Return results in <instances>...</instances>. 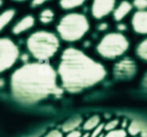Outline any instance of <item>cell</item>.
<instances>
[{"instance_id":"obj_1","label":"cell","mask_w":147,"mask_h":137,"mask_svg":"<svg viewBox=\"0 0 147 137\" xmlns=\"http://www.w3.org/2000/svg\"><path fill=\"white\" fill-rule=\"evenodd\" d=\"M13 97L23 103H36L62 90L57 85V73L45 62L27 63L17 68L11 77Z\"/></svg>"},{"instance_id":"obj_2","label":"cell","mask_w":147,"mask_h":137,"mask_svg":"<svg viewBox=\"0 0 147 137\" xmlns=\"http://www.w3.org/2000/svg\"><path fill=\"white\" fill-rule=\"evenodd\" d=\"M62 87L70 92H78L103 81L106 70L80 49L69 47L63 50L58 66Z\"/></svg>"},{"instance_id":"obj_3","label":"cell","mask_w":147,"mask_h":137,"mask_svg":"<svg viewBox=\"0 0 147 137\" xmlns=\"http://www.w3.org/2000/svg\"><path fill=\"white\" fill-rule=\"evenodd\" d=\"M59 40L54 33L40 30L27 40V48L39 62H44L55 56L59 49Z\"/></svg>"},{"instance_id":"obj_4","label":"cell","mask_w":147,"mask_h":137,"mask_svg":"<svg viewBox=\"0 0 147 137\" xmlns=\"http://www.w3.org/2000/svg\"><path fill=\"white\" fill-rule=\"evenodd\" d=\"M89 30V21L85 15L80 13H70L58 23L57 31L62 40L68 42L81 40Z\"/></svg>"},{"instance_id":"obj_5","label":"cell","mask_w":147,"mask_h":137,"mask_svg":"<svg viewBox=\"0 0 147 137\" xmlns=\"http://www.w3.org/2000/svg\"><path fill=\"white\" fill-rule=\"evenodd\" d=\"M129 47V41L119 32L107 33L103 36L97 46L100 56L106 59H115L123 55Z\"/></svg>"},{"instance_id":"obj_6","label":"cell","mask_w":147,"mask_h":137,"mask_svg":"<svg viewBox=\"0 0 147 137\" xmlns=\"http://www.w3.org/2000/svg\"><path fill=\"white\" fill-rule=\"evenodd\" d=\"M20 50L15 43L8 38H0V73L15 64Z\"/></svg>"},{"instance_id":"obj_7","label":"cell","mask_w":147,"mask_h":137,"mask_svg":"<svg viewBox=\"0 0 147 137\" xmlns=\"http://www.w3.org/2000/svg\"><path fill=\"white\" fill-rule=\"evenodd\" d=\"M113 73L117 79H130L136 73V63L131 58H125L115 64Z\"/></svg>"},{"instance_id":"obj_8","label":"cell","mask_w":147,"mask_h":137,"mask_svg":"<svg viewBox=\"0 0 147 137\" xmlns=\"http://www.w3.org/2000/svg\"><path fill=\"white\" fill-rule=\"evenodd\" d=\"M116 0H94L91 5V14L94 18L101 19L107 16L112 11H114Z\"/></svg>"},{"instance_id":"obj_9","label":"cell","mask_w":147,"mask_h":137,"mask_svg":"<svg viewBox=\"0 0 147 137\" xmlns=\"http://www.w3.org/2000/svg\"><path fill=\"white\" fill-rule=\"evenodd\" d=\"M132 27L136 33L147 34V11H138L132 17Z\"/></svg>"},{"instance_id":"obj_10","label":"cell","mask_w":147,"mask_h":137,"mask_svg":"<svg viewBox=\"0 0 147 137\" xmlns=\"http://www.w3.org/2000/svg\"><path fill=\"white\" fill-rule=\"evenodd\" d=\"M34 23H36V20H34V17L32 15H26L14 25L12 32L14 34H21V33L29 30L30 28H32L34 26Z\"/></svg>"},{"instance_id":"obj_11","label":"cell","mask_w":147,"mask_h":137,"mask_svg":"<svg viewBox=\"0 0 147 137\" xmlns=\"http://www.w3.org/2000/svg\"><path fill=\"white\" fill-rule=\"evenodd\" d=\"M132 10V4L127 1V0H123L120 3L117 5V8L114 9V13H113V16H114V19L116 21H120L123 20L125 17L131 12Z\"/></svg>"},{"instance_id":"obj_12","label":"cell","mask_w":147,"mask_h":137,"mask_svg":"<svg viewBox=\"0 0 147 137\" xmlns=\"http://www.w3.org/2000/svg\"><path fill=\"white\" fill-rule=\"evenodd\" d=\"M83 123V119L82 117L80 116H76L74 118H71L68 121H65V123L61 125V129L60 131L61 132H65V133H69V132H72V131H75L78 130V128Z\"/></svg>"},{"instance_id":"obj_13","label":"cell","mask_w":147,"mask_h":137,"mask_svg":"<svg viewBox=\"0 0 147 137\" xmlns=\"http://www.w3.org/2000/svg\"><path fill=\"white\" fill-rule=\"evenodd\" d=\"M101 123V118L98 115L91 116L90 118H88L87 120L83 123V130L86 132H91L94 129H96L99 124Z\"/></svg>"},{"instance_id":"obj_14","label":"cell","mask_w":147,"mask_h":137,"mask_svg":"<svg viewBox=\"0 0 147 137\" xmlns=\"http://www.w3.org/2000/svg\"><path fill=\"white\" fill-rule=\"evenodd\" d=\"M14 16H15V11L12 9L7 10V11H4L0 14V31L13 19Z\"/></svg>"},{"instance_id":"obj_15","label":"cell","mask_w":147,"mask_h":137,"mask_svg":"<svg viewBox=\"0 0 147 137\" xmlns=\"http://www.w3.org/2000/svg\"><path fill=\"white\" fill-rule=\"evenodd\" d=\"M86 0H60V7L63 10H71L82 5Z\"/></svg>"},{"instance_id":"obj_16","label":"cell","mask_w":147,"mask_h":137,"mask_svg":"<svg viewBox=\"0 0 147 137\" xmlns=\"http://www.w3.org/2000/svg\"><path fill=\"white\" fill-rule=\"evenodd\" d=\"M54 16H55V14H54V12L51 9H44V10L40 13L39 19H40V21L43 23V24H49L51 21H53Z\"/></svg>"},{"instance_id":"obj_17","label":"cell","mask_w":147,"mask_h":137,"mask_svg":"<svg viewBox=\"0 0 147 137\" xmlns=\"http://www.w3.org/2000/svg\"><path fill=\"white\" fill-rule=\"evenodd\" d=\"M136 55L144 61H147V39L142 41L136 47Z\"/></svg>"},{"instance_id":"obj_18","label":"cell","mask_w":147,"mask_h":137,"mask_svg":"<svg viewBox=\"0 0 147 137\" xmlns=\"http://www.w3.org/2000/svg\"><path fill=\"white\" fill-rule=\"evenodd\" d=\"M104 137H128V133L125 129H116L107 132Z\"/></svg>"},{"instance_id":"obj_19","label":"cell","mask_w":147,"mask_h":137,"mask_svg":"<svg viewBox=\"0 0 147 137\" xmlns=\"http://www.w3.org/2000/svg\"><path fill=\"white\" fill-rule=\"evenodd\" d=\"M118 124H119L118 119H112V120H110L109 122L104 123V132L107 133V132H111V131H113V130H116L117 126H118Z\"/></svg>"},{"instance_id":"obj_20","label":"cell","mask_w":147,"mask_h":137,"mask_svg":"<svg viewBox=\"0 0 147 137\" xmlns=\"http://www.w3.org/2000/svg\"><path fill=\"white\" fill-rule=\"evenodd\" d=\"M103 132H104V123H100V124L91 131L90 133V137H100L103 135Z\"/></svg>"},{"instance_id":"obj_21","label":"cell","mask_w":147,"mask_h":137,"mask_svg":"<svg viewBox=\"0 0 147 137\" xmlns=\"http://www.w3.org/2000/svg\"><path fill=\"white\" fill-rule=\"evenodd\" d=\"M133 5L139 11H145L147 9V0H133Z\"/></svg>"},{"instance_id":"obj_22","label":"cell","mask_w":147,"mask_h":137,"mask_svg":"<svg viewBox=\"0 0 147 137\" xmlns=\"http://www.w3.org/2000/svg\"><path fill=\"white\" fill-rule=\"evenodd\" d=\"M43 137H63V134L60 130H52Z\"/></svg>"},{"instance_id":"obj_23","label":"cell","mask_w":147,"mask_h":137,"mask_svg":"<svg viewBox=\"0 0 147 137\" xmlns=\"http://www.w3.org/2000/svg\"><path fill=\"white\" fill-rule=\"evenodd\" d=\"M83 133L81 131H78V130H75V131H72V132H69V133H67L65 137H82Z\"/></svg>"},{"instance_id":"obj_24","label":"cell","mask_w":147,"mask_h":137,"mask_svg":"<svg viewBox=\"0 0 147 137\" xmlns=\"http://www.w3.org/2000/svg\"><path fill=\"white\" fill-rule=\"evenodd\" d=\"M47 1H49V0H32L31 5H32V7H39V5L45 3V2H47Z\"/></svg>"},{"instance_id":"obj_25","label":"cell","mask_w":147,"mask_h":137,"mask_svg":"<svg viewBox=\"0 0 147 137\" xmlns=\"http://www.w3.org/2000/svg\"><path fill=\"white\" fill-rule=\"evenodd\" d=\"M82 137H90V133L89 132H86L82 135Z\"/></svg>"},{"instance_id":"obj_26","label":"cell","mask_w":147,"mask_h":137,"mask_svg":"<svg viewBox=\"0 0 147 137\" xmlns=\"http://www.w3.org/2000/svg\"><path fill=\"white\" fill-rule=\"evenodd\" d=\"M144 84L147 87V75H145V78H144Z\"/></svg>"},{"instance_id":"obj_27","label":"cell","mask_w":147,"mask_h":137,"mask_svg":"<svg viewBox=\"0 0 147 137\" xmlns=\"http://www.w3.org/2000/svg\"><path fill=\"white\" fill-rule=\"evenodd\" d=\"M123 26H125V25H119L118 28L119 29H126V27H123Z\"/></svg>"},{"instance_id":"obj_28","label":"cell","mask_w":147,"mask_h":137,"mask_svg":"<svg viewBox=\"0 0 147 137\" xmlns=\"http://www.w3.org/2000/svg\"><path fill=\"white\" fill-rule=\"evenodd\" d=\"M2 4H3V0H0V7H1Z\"/></svg>"},{"instance_id":"obj_29","label":"cell","mask_w":147,"mask_h":137,"mask_svg":"<svg viewBox=\"0 0 147 137\" xmlns=\"http://www.w3.org/2000/svg\"><path fill=\"white\" fill-rule=\"evenodd\" d=\"M15 1H25V0H15Z\"/></svg>"},{"instance_id":"obj_30","label":"cell","mask_w":147,"mask_h":137,"mask_svg":"<svg viewBox=\"0 0 147 137\" xmlns=\"http://www.w3.org/2000/svg\"><path fill=\"white\" fill-rule=\"evenodd\" d=\"M133 137H139V136H133Z\"/></svg>"}]
</instances>
